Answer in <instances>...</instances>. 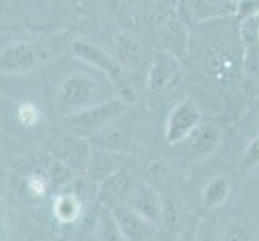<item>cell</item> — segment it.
I'll list each match as a JSON object with an SVG mask.
<instances>
[{
	"mask_svg": "<svg viewBox=\"0 0 259 241\" xmlns=\"http://www.w3.org/2000/svg\"><path fill=\"white\" fill-rule=\"evenodd\" d=\"M132 23L140 37L151 40L158 45V50H166L182 61L189 57L190 32L176 7L144 0Z\"/></svg>",
	"mask_w": 259,
	"mask_h": 241,
	"instance_id": "cell-1",
	"label": "cell"
},
{
	"mask_svg": "<svg viewBox=\"0 0 259 241\" xmlns=\"http://www.w3.org/2000/svg\"><path fill=\"white\" fill-rule=\"evenodd\" d=\"M118 97L111 80L102 73L76 71L63 77L55 92V111L60 118L76 114Z\"/></svg>",
	"mask_w": 259,
	"mask_h": 241,
	"instance_id": "cell-2",
	"label": "cell"
},
{
	"mask_svg": "<svg viewBox=\"0 0 259 241\" xmlns=\"http://www.w3.org/2000/svg\"><path fill=\"white\" fill-rule=\"evenodd\" d=\"M201 68L206 77L222 90L240 92L243 76V49L237 37L212 39L201 52Z\"/></svg>",
	"mask_w": 259,
	"mask_h": 241,
	"instance_id": "cell-3",
	"label": "cell"
},
{
	"mask_svg": "<svg viewBox=\"0 0 259 241\" xmlns=\"http://www.w3.org/2000/svg\"><path fill=\"white\" fill-rule=\"evenodd\" d=\"M129 106L124 103L121 98H113L110 102L95 105L92 108L79 111L76 114L61 118L60 127L65 129L74 135L91 138L95 133L103 130L105 127L111 126L118 121L121 116L127 111Z\"/></svg>",
	"mask_w": 259,
	"mask_h": 241,
	"instance_id": "cell-4",
	"label": "cell"
},
{
	"mask_svg": "<svg viewBox=\"0 0 259 241\" xmlns=\"http://www.w3.org/2000/svg\"><path fill=\"white\" fill-rule=\"evenodd\" d=\"M182 60L166 50H156L147 73V93L150 102H159L176 92L182 84Z\"/></svg>",
	"mask_w": 259,
	"mask_h": 241,
	"instance_id": "cell-5",
	"label": "cell"
},
{
	"mask_svg": "<svg viewBox=\"0 0 259 241\" xmlns=\"http://www.w3.org/2000/svg\"><path fill=\"white\" fill-rule=\"evenodd\" d=\"M92 153L94 148L91 145V140L74 135L65 129L53 135L49 147V155L60 161L61 164H65L74 174L87 172Z\"/></svg>",
	"mask_w": 259,
	"mask_h": 241,
	"instance_id": "cell-6",
	"label": "cell"
},
{
	"mask_svg": "<svg viewBox=\"0 0 259 241\" xmlns=\"http://www.w3.org/2000/svg\"><path fill=\"white\" fill-rule=\"evenodd\" d=\"M50 55L52 49L47 45L31 40H18L0 52V73H29Z\"/></svg>",
	"mask_w": 259,
	"mask_h": 241,
	"instance_id": "cell-7",
	"label": "cell"
},
{
	"mask_svg": "<svg viewBox=\"0 0 259 241\" xmlns=\"http://www.w3.org/2000/svg\"><path fill=\"white\" fill-rule=\"evenodd\" d=\"M203 122V110L200 103L190 97L176 103L167 114L164 126V138L169 147L181 145L192 130Z\"/></svg>",
	"mask_w": 259,
	"mask_h": 241,
	"instance_id": "cell-8",
	"label": "cell"
},
{
	"mask_svg": "<svg viewBox=\"0 0 259 241\" xmlns=\"http://www.w3.org/2000/svg\"><path fill=\"white\" fill-rule=\"evenodd\" d=\"M71 53H73L76 60L82 61L87 66L94 68L98 73L108 77L113 82V85H116L121 79L131 74L119 65V61L114 58L111 52H106L105 49H102L100 45H97V43L91 40L85 39L74 40L71 43Z\"/></svg>",
	"mask_w": 259,
	"mask_h": 241,
	"instance_id": "cell-9",
	"label": "cell"
},
{
	"mask_svg": "<svg viewBox=\"0 0 259 241\" xmlns=\"http://www.w3.org/2000/svg\"><path fill=\"white\" fill-rule=\"evenodd\" d=\"M177 12L185 23L203 24L234 15V0H179Z\"/></svg>",
	"mask_w": 259,
	"mask_h": 241,
	"instance_id": "cell-10",
	"label": "cell"
},
{
	"mask_svg": "<svg viewBox=\"0 0 259 241\" xmlns=\"http://www.w3.org/2000/svg\"><path fill=\"white\" fill-rule=\"evenodd\" d=\"M113 55L127 73H136L147 61L145 40L134 31H119L113 37Z\"/></svg>",
	"mask_w": 259,
	"mask_h": 241,
	"instance_id": "cell-11",
	"label": "cell"
},
{
	"mask_svg": "<svg viewBox=\"0 0 259 241\" xmlns=\"http://www.w3.org/2000/svg\"><path fill=\"white\" fill-rule=\"evenodd\" d=\"M110 211L113 212L118 228L126 241H151L159 230L129 204H121Z\"/></svg>",
	"mask_w": 259,
	"mask_h": 241,
	"instance_id": "cell-12",
	"label": "cell"
},
{
	"mask_svg": "<svg viewBox=\"0 0 259 241\" xmlns=\"http://www.w3.org/2000/svg\"><path fill=\"white\" fill-rule=\"evenodd\" d=\"M136 186L137 185L134 183V177L124 167L100 182V186H98V203L108 209H114L116 206H121V204H127Z\"/></svg>",
	"mask_w": 259,
	"mask_h": 241,
	"instance_id": "cell-13",
	"label": "cell"
},
{
	"mask_svg": "<svg viewBox=\"0 0 259 241\" xmlns=\"http://www.w3.org/2000/svg\"><path fill=\"white\" fill-rule=\"evenodd\" d=\"M222 141V132L218 124L203 121L198 124L189 137H187L181 145L185 147V151L193 159H206L214 151L221 147Z\"/></svg>",
	"mask_w": 259,
	"mask_h": 241,
	"instance_id": "cell-14",
	"label": "cell"
},
{
	"mask_svg": "<svg viewBox=\"0 0 259 241\" xmlns=\"http://www.w3.org/2000/svg\"><path fill=\"white\" fill-rule=\"evenodd\" d=\"M89 140H91L92 148L113 151V153L124 155V156H129L139 150L137 141L119 127H114V124L105 127L103 130L95 133Z\"/></svg>",
	"mask_w": 259,
	"mask_h": 241,
	"instance_id": "cell-15",
	"label": "cell"
},
{
	"mask_svg": "<svg viewBox=\"0 0 259 241\" xmlns=\"http://www.w3.org/2000/svg\"><path fill=\"white\" fill-rule=\"evenodd\" d=\"M127 204L159 228V224H161L163 200H161V195L158 193V190L151 188L145 182L139 183L136 186V190H134V193L131 195V200Z\"/></svg>",
	"mask_w": 259,
	"mask_h": 241,
	"instance_id": "cell-16",
	"label": "cell"
},
{
	"mask_svg": "<svg viewBox=\"0 0 259 241\" xmlns=\"http://www.w3.org/2000/svg\"><path fill=\"white\" fill-rule=\"evenodd\" d=\"M124 161H126V156L124 155L94 148V153L91 158V163H89L85 175L91 177L95 182H102L105 178H108L110 175L124 169Z\"/></svg>",
	"mask_w": 259,
	"mask_h": 241,
	"instance_id": "cell-17",
	"label": "cell"
},
{
	"mask_svg": "<svg viewBox=\"0 0 259 241\" xmlns=\"http://www.w3.org/2000/svg\"><path fill=\"white\" fill-rule=\"evenodd\" d=\"M91 211L84 206V203L74 196L69 191H60L55 195V200H53V217L60 222L61 225H73L81 222L82 217L85 216V212Z\"/></svg>",
	"mask_w": 259,
	"mask_h": 241,
	"instance_id": "cell-18",
	"label": "cell"
},
{
	"mask_svg": "<svg viewBox=\"0 0 259 241\" xmlns=\"http://www.w3.org/2000/svg\"><path fill=\"white\" fill-rule=\"evenodd\" d=\"M161 200H163V206H161V224H159V230L164 235L166 241H174L185 227L181 203L172 195H161Z\"/></svg>",
	"mask_w": 259,
	"mask_h": 241,
	"instance_id": "cell-19",
	"label": "cell"
},
{
	"mask_svg": "<svg viewBox=\"0 0 259 241\" xmlns=\"http://www.w3.org/2000/svg\"><path fill=\"white\" fill-rule=\"evenodd\" d=\"M230 196V182L226 177H212L206 182L201 191V203L206 209H219L224 206Z\"/></svg>",
	"mask_w": 259,
	"mask_h": 241,
	"instance_id": "cell-20",
	"label": "cell"
},
{
	"mask_svg": "<svg viewBox=\"0 0 259 241\" xmlns=\"http://www.w3.org/2000/svg\"><path fill=\"white\" fill-rule=\"evenodd\" d=\"M94 235L95 241H126L122 238L118 224L113 217V212L100 204L97 212V220L94 225Z\"/></svg>",
	"mask_w": 259,
	"mask_h": 241,
	"instance_id": "cell-21",
	"label": "cell"
},
{
	"mask_svg": "<svg viewBox=\"0 0 259 241\" xmlns=\"http://www.w3.org/2000/svg\"><path fill=\"white\" fill-rule=\"evenodd\" d=\"M13 118L21 127L35 129L42 122L44 114L37 103L24 98V100H18L13 105Z\"/></svg>",
	"mask_w": 259,
	"mask_h": 241,
	"instance_id": "cell-22",
	"label": "cell"
},
{
	"mask_svg": "<svg viewBox=\"0 0 259 241\" xmlns=\"http://www.w3.org/2000/svg\"><path fill=\"white\" fill-rule=\"evenodd\" d=\"M167 175H169V166L166 164L164 159L151 158L147 161V164L144 167V177H145V183L150 185L151 188L158 190L159 186L164 185Z\"/></svg>",
	"mask_w": 259,
	"mask_h": 241,
	"instance_id": "cell-23",
	"label": "cell"
},
{
	"mask_svg": "<svg viewBox=\"0 0 259 241\" xmlns=\"http://www.w3.org/2000/svg\"><path fill=\"white\" fill-rule=\"evenodd\" d=\"M106 8L121 21H134L136 13L144 0H105Z\"/></svg>",
	"mask_w": 259,
	"mask_h": 241,
	"instance_id": "cell-24",
	"label": "cell"
},
{
	"mask_svg": "<svg viewBox=\"0 0 259 241\" xmlns=\"http://www.w3.org/2000/svg\"><path fill=\"white\" fill-rule=\"evenodd\" d=\"M221 235L218 231V220L216 216L198 220V228H196V239L195 241H221Z\"/></svg>",
	"mask_w": 259,
	"mask_h": 241,
	"instance_id": "cell-25",
	"label": "cell"
},
{
	"mask_svg": "<svg viewBox=\"0 0 259 241\" xmlns=\"http://www.w3.org/2000/svg\"><path fill=\"white\" fill-rule=\"evenodd\" d=\"M242 166L246 171H251V169L259 167V133L251 138V141L248 143L245 153H243V159H242Z\"/></svg>",
	"mask_w": 259,
	"mask_h": 241,
	"instance_id": "cell-26",
	"label": "cell"
},
{
	"mask_svg": "<svg viewBox=\"0 0 259 241\" xmlns=\"http://www.w3.org/2000/svg\"><path fill=\"white\" fill-rule=\"evenodd\" d=\"M221 241H251V231L245 225L234 224L224 231Z\"/></svg>",
	"mask_w": 259,
	"mask_h": 241,
	"instance_id": "cell-27",
	"label": "cell"
},
{
	"mask_svg": "<svg viewBox=\"0 0 259 241\" xmlns=\"http://www.w3.org/2000/svg\"><path fill=\"white\" fill-rule=\"evenodd\" d=\"M196 228H198V220H192L189 222L184 230L181 231V235H179L174 241H195L196 239Z\"/></svg>",
	"mask_w": 259,
	"mask_h": 241,
	"instance_id": "cell-28",
	"label": "cell"
},
{
	"mask_svg": "<svg viewBox=\"0 0 259 241\" xmlns=\"http://www.w3.org/2000/svg\"><path fill=\"white\" fill-rule=\"evenodd\" d=\"M155 2H158V4H164V5H171V7H176V8H177L179 0H155Z\"/></svg>",
	"mask_w": 259,
	"mask_h": 241,
	"instance_id": "cell-29",
	"label": "cell"
}]
</instances>
